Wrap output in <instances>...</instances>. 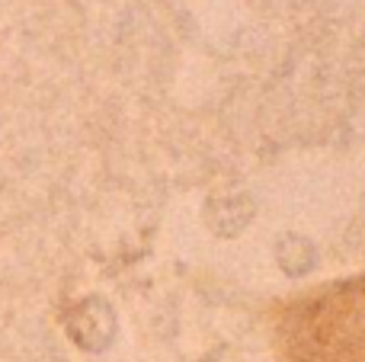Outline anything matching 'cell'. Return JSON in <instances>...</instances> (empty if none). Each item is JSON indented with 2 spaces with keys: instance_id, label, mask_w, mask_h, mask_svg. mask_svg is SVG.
<instances>
[{
  "instance_id": "6da1fadb",
  "label": "cell",
  "mask_w": 365,
  "mask_h": 362,
  "mask_svg": "<svg viewBox=\"0 0 365 362\" xmlns=\"http://www.w3.org/2000/svg\"><path fill=\"white\" fill-rule=\"evenodd\" d=\"M81 318L74 324V337L81 346H87V350H103V346L113 340V314H109V308L103 305V301H87V305L81 308Z\"/></svg>"
},
{
  "instance_id": "7a4b0ae2",
  "label": "cell",
  "mask_w": 365,
  "mask_h": 362,
  "mask_svg": "<svg viewBox=\"0 0 365 362\" xmlns=\"http://www.w3.org/2000/svg\"><path fill=\"white\" fill-rule=\"evenodd\" d=\"M276 257H279V267L289 276H304L314 267V247L304 237H282Z\"/></svg>"
}]
</instances>
